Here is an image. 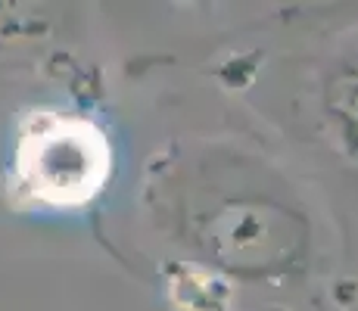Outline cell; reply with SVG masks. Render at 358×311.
Listing matches in <instances>:
<instances>
[{
    "label": "cell",
    "instance_id": "cell-2",
    "mask_svg": "<svg viewBox=\"0 0 358 311\" xmlns=\"http://www.w3.org/2000/svg\"><path fill=\"white\" fill-rule=\"evenodd\" d=\"M299 233L280 209L262 203H224L206 231V246L218 259L243 274H268L284 268L299 249Z\"/></svg>",
    "mask_w": 358,
    "mask_h": 311
},
{
    "label": "cell",
    "instance_id": "cell-3",
    "mask_svg": "<svg viewBox=\"0 0 358 311\" xmlns=\"http://www.w3.org/2000/svg\"><path fill=\"white\" fill-rule=\"evenodd\" d=\"M324 106L336 131H340V137L358 153V57L343 59L327 75Z\"/></svg>",
    "mask_w": 358,
    "mask_h": 311
},
{
    "label": "cell",
    "instance_id": "cell-1",
    "mask_svg": "<svg viewBox=\"0 0 358 311\" xmlns=\"http://www.w3.org/2000/svg\"><path fill=\"white\" fill-rule=\"evenodd\" d=\"M25 190L50 205L91 199L109 175V143L94 124L47 115L19 143Z\"/></svg>",
    "mask_w": 358,
    "mask_h": 311
}]
</instances>
